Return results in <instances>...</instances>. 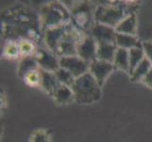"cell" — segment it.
<instances>
[{"label":"cell","mask_w":152,"mask_h":142,"mask_svg":"<svg viewBox=\"0 0 152 142\" xmlns=\"http://www.w3.org/2000/svg\"><path fill=\"white\" fill-rule=\"evenodd\" d=\"M137 9L136 4H107L99 5L96 8V23L103 24L115 29L116 26L129 14L135 13Z\"/></svg>","instance_id":"obj_1"},{"label":"cell","mask_w":152,"mask_h":142,"mask_svg":"<svg viewBox=\"0 0 152 142\" xmlns=\"http://www.w3.org/2000/svg\"><path fill=\"white\" fill-rule=\"evenodd\" d=\"M71 88L78 104H91L101 99V86L90 72L77 78Z\"/></svg>","instance_id":"obj_2"},{"label":"cell","mask_w":152,"mask_h":142,"mask_svg":"<svg viewBox=\"0 0 152 142\" xmlns=\"http://www.w3.org/2000/svg\"><path fill=\"white\" fill-rule=\"evenodd\" d=\"M40 21L41 29L44 31L48 29L61 27L71 22L70 10L61 2H50L42 7Z\"/></svg>","instance_id":"obj_3"},{"label":"cell","mask_w":152,"mask_h":142,"mask_svg":"<svg viewBox=\"0 0 152 142\" xmlns=\"http://www.w3.org/2000/svg\"><path fill=\"white\" fill-rule=\"evenodd\" d=\"M71 24L84 34H89L96 24L94 5L88 1L78 2L70 10Z\"/></svg>","instance_id":"obj_4"},{"label":"cell","mask_w":152,"mask_h":142,"mask_svg":"<svg viewBox=\"0 0 152 142\" xmlns=\"http://www.w3.org/2000/svg\"><path fill=\"white\" fill-rule=\"evenodd\" d=\"M85 35L86 34L77 29L71 22L67 24L64 33L58 43L55 54L59 58L76 56L77 54V46Z\"/></svg>","instance_id":"obj_5"},{"label":"cell","mask_w":152,"mask_h":142,"mask_svg":"<svg viewBox=\"0 0 152 142\" xmlns=\"http://www.w3.org/2000/svg\"><path fill=\"white\" fill-rule=\"evenodd\" d=\"M33 56L41 69L55 73L60 68V58L48 49L37 47Z\"/></svg>","instance_id":"obj_6"},{"label":"cell","mask_w":152,"mask_h":142,"mask_svg":"<svg viewBox=\"0 0 152 142\" xmlns=\"http://www.w3.org/2000/svg\"><path fill=\"white\" fill-rule=\"evenodd\" d=\"M90 64L82 60L77 55L60 58V67L69 71L76 79L89 72Z\"/></svg>","instance_id":"obj_7"},{"label":"cell","mask_w":152,"mask_h":142,"mask_svg":"<svg viewBox=\"0 0 152 142\" xmlns=\"http://www.w3.org/2000/svg\"><path fill=\"white\" fill-rule=\"evenodd\" d=\"M89 34L96 40L97 45H116V31H115V29L109 27V26L96 23Z\"/></svg>","instance_id":"obj_8"},{"label":"cell","mask_w":152,"mask_h":142,"mask_svg":"<svg viewBox=\"0 0 152 142\" xmlns=\"http://www.w3.org/2000/svg\"><path fill=\"white\" fill-rule=\"evenodd\" d=\"M77 56L87 63L97 59V43L90 34H86L77 46Z\"/></svg>","instance_id":"obj_9"},{"label":"cell","mask_w":152,"mask_h":142,"mask_svg":"<svg viewBox=\"0 0 152 142\" xmlns=\"http://www.w3.org/2000/svg\"><path fill=\"white\" fill-rule=\"evenodd\" d=\"M114 65L113 63L105 62L101 60H95L94 62L90 63L89 65V72L93 75V77L96 79L98 85L101 87L103 86L105 81L107 78L111 75V73L114 69Z\"/></svg>","instance_id":"obj_10"},{"label":"cell","mask_w":152,"mask_h":142,"mask_svg":"<svg viewBox=\"0 0 152 142\" xmlns=\"http://www.w3.org/2000/svg\"><path fill=\"white\" fill-rule=\"evenodd\" d=\"M115 31L117 33L121 34L136 35V32H137V17H136V13L129 14L126 18H124L116 26Z\"/></svg>","instance_id":"obj_11"},{"label":"cell","mask_w":152,"mask_h":142,"mask_svg":"<svg viewBox=\"0 0 152 142\" xmlns=\"http://www.w3.org/2000/svg\"><path fill=\"white\" fill-rule=\"evenodd\" d=\"M40 72H41V85L44 90L48 93L50 96H53V94L57 87L60 85L59 82H58L57 78L55 76L54 73L49 72V71H45L40 68Z\"/></svg>","instance_id":"obj_12"},{"label":"cell","mask_w":152,"mask_h":142,"mask_svg":"<svg viewBox=\"0 0 152 142\" xmlns=\"http://www.w3.org/2000/svg\"><path fill=\"white\" fill-rule=\"evenodd\" d=\"M52 97H53L55 102L60 105H66L75 101V96L72 88L64 85H60L57 87Z\"/></svg>","instance_id":"obj_13"},{"label":"cell","mask_w":152,"mask_h":142,"mask_svg":"<svg viewBox=\"0 0 152 142\" xmlns=\"http://www.w3.org/2000/svg\"><path fill=\"white\" fill-rule=\"evenodd\" d=\"M116 46L120 49L130 50L135 47L143 46V43L136 35H128L116 32Z\"/></svg>","instance_id":"obj_14"},{"label":"cell","mask_w":152,"mask_h":142,"mask_svg":"<svg viewBox=\"0 0 152 142\" xmlns=\"http://www.w3.org/2000/svg\"><path fill=\"white\" fill-rule=\"evenodd\" d=\"M40 67L38 65V63L34 56H24L21 58L18 64L17 72L20 77L24 78L30 71L37 70Z\"/></svg>","instance_id":"obj_15"},{"label":"cell","mask_w":152,"mask_h":142,"mask_svg":"<svg viewBox=\"0 0 152 142\" xmlns=\"http://www.w3.org/2000/svg\"><path fill=\"white\" fill-rule=\"evenodd\" d=\"M113 64L115 68L122 70L124 72H129V50L125 49H120L117 47L116 52H115L114 59Z\"/></svg>","instance_id":"obj_16"},{"label":"cell","mask_w":152,"mask_h":142,"mask_svg":"<svg viewBox=\"0 0 152 142\" xmlns=\"http://www.w3.org/2000/svg\"><path fill=\"white\" fill-rule=\"evenodd\" d=\"M116 49L117 46L113 44L97 45V59L105 62L113 63Z\"/></svg>","instance_id":"obj_17"},{"label":"cell","mask_w":152,"mask_h":142,"mask_svg":"<svg viewBox=\"0 0 152 142\" xmlns=\"http://www.w3.org/2000/svg\"><path fill=\"white\" fill-rule=\"evenodd\" d=\"M152 65L151 63L148 61V58H145V59L140 63L139 65L134 69L132 72V74L130 75V80L134 82H142L143 79L145 77V75L148 74V71L151 69Z\"/></svg>","instance_id":"obj_18"},{"label":"cell","mask_w":152,"mask_h":142,"mask_svg":"<svg viewBox=\"0 0 152 142\" xmlns=\"http://www.w3.org/2000/svg\"><path fill=\"white\" fill-rule=\"evenodd\" d=\"M129 76L132 74L134 69L139 65V64L142 62L145 58V54L143 49V46L141 47H135L129 50Z\"/></svg>","instance_id":"obj_19"},{"label":"cell","mask_w":152,"mask_h":142,"mask_svg":"<svg viewBox=\"0 0 152 142\" xmlns=\"http://www.w3.org/2000/svg\"><path fill=\"white\" fill-rule=\"evenodd\" d=\"M54 74H55L60 85H64L66 86L72 87L73 83H74V82L76 80V78L73 76L69 71H67L66 69L61 68V67H60L59 69L56 70Z\"/></svg>","instance_id":"obj_20"},{"label":"cell","mask_w":152,"mask_h":142,"mask_svg":"<svg viewBox=\"0 0 152 142\" xmlns=\"http://www.w3.org/2000/svg\"><path fill=\"white\" fill-rule=\"evenodd\" d=\"M3 54L5 57L8 58V59H10V60L17 59L18 57H20L21 52H20L18 42H16V41L8 42L4 47Z\"/></svg>","instance_id":"obj_21"},{"label":"cell","mask_w":152,"mask_h":142,"mask_svg":"<svg viewBox=\"0 0 152 142\" xmlns=\"http://www.w3.org/2000/svg\"><path fill=\"white\" fill-rule=\"evenodd\" d=\"M19 49L21 52V56H33L37 49V46H35L34 42L28 39H22L18 42Z\"/></svg>","instance_id":"obj_22"},{"label":"cell","mask_w":152,"mask_h":142,"mask_svg":"<svg viewBox=\"0 0 152 142\" xmlns=\"http://www.w3.org/2000/svg\"><path fill=\"white\" fill-rule=\"evenodd\" d=\"M25 82L27 83L29 86H33V87H37L41 85V72H40V68L37 70H33L28 73L24 78Z\"/></svg>","instance_id":"obj_23"},{"label":"cell","mask_w":152,"mask_h":142,"mask_svg":"<svg viewBox=\"0 0 152 142\" xmlns=\"http://www.w3.org/2000/svg\"><path fill=\"white\" fill-rule=\"evenodd\" d=\"M30 142H50V135L46 130H36L30 136Z\"/></svg>","instance_id":"obj_24"},{"label":"cell","mask_w":152,"mask_h":142,"mask_svg":"<svg viewBox=\"0 0 152 142\" xmlns=\"http://www.w3.org/2000/svg\"><path fill=\"white\" fill-rule=\"evenodd\" d=\"M143 49L145 51V57L148 58L152 65V41L143 42Z\"/></svg>","instance_id":"obj_25"},{"label":"cell","mask_w":152,"mask_h":142,"mask_svg":"<svg viewBox=\"0 0 152 142\" xmlns=\"http://www.w3.org/2000/svg\"><path fill=\"white\" fill-rule=\"evenodd\" d=\"M141 82H143L145 85H146L150 89H152V67H151V69L148 71V73L145 75V77L143 79V81Z\"/></svg>","instance_id":"obj_26"}]
</instances>
